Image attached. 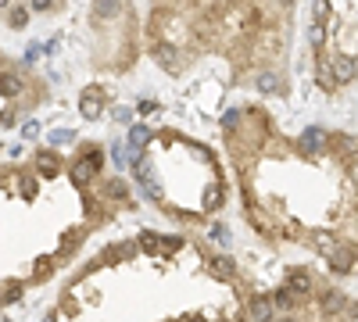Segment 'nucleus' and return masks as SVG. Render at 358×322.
Segmentation results:
<instances>
[{"label": "nucleus", "mask_w": 358, "mask_h": 322, "mask_svg": "<svg viewBox=\"0 0 358 322\" xmlns=\"http://www.w3.org/2000/svg\"><path fill=\"white\" fill-rule=\"evenodd\" d=\"M344 301H348V298H341V294H334V290H330V294L322 298V308L330 312V315H337V312H344Z\"/></svg>", "instance_id": "obj_6"}, {"label": "nucleus", "mask_w": 358, "mask_h": 322, "mask_svg": "<svg viewBox=\"0 0 358 322\" xmlns=\"http://www.w3.org/2000/svg\"><path fill=\"white\" fill-rule=\"evenodd\" d=\"M290 8L294 0H151L147 54L165 72H183L201 54H219L241 82L276 94Z\"/></svg>", "instance_id": "obj_1"}, {"label": "nucleus", "mask_w": 358, "mask_h": 322, "mask_svg": "<svg viewBox=\"0 0 358 322\" xmlns=\"http://www.w3.org/2000/svg\"><path fill=\"white\" fill-rule=\"evenodd\" d=\"M208 265H212L215 276H233V261L222 258V254H212V258H208Z\"/></svg>", "instance_id": "obj_5"}, {"label": "nucleus", "mask_w": 358, "mask_h": 322, "mask_svg": "<svg viewBox=\"0 0 358 322\" xmlns=\"http://www.w3.org/2000/svg\"><path fill=\"white\" fill-rule=\"evenodd\" d=\"M248 315H251V322H268V319H273V301H268V298H251Z\"/></svg>", "instance_id": "obj_2"}, {"label": "nucleus", "mask_w": 358, "mask_h": 322, "mask_svg": "<svg viewBox=\"0 0 358 322\" xmlns=\"http://www.w3.org/2000/svg\"><path fill=\"white\" fill-rule=\"evenodd\" d=\"M43 322H54V319H43Z\"/></svg>", "instance_id": "obj_8"}, {"label": "nucleus", "mask_w": 358, "mask_h": 322, "mask_svg": "<svg viewBox=\"0 0 358 322\" xmlns=\"http://www.w3.org/2000/svg\"><path fill=\"white\" fill-rule=\"evenodd\" d=\"M294 301H297V294H294L290 286H283V290H276V294H273V308H280V312H283V308L290 312V308H294Z\"/></svg>", "instance_id": "obj_4"}, {"label": "nucleus", "mask_w": 358, "mask_h": 322, "mask_svg": "<svg viewBox=\"0 0 358 322\" xmlns=\"http://www.w3.org/2000/svg\"><path fill=\"white\" fill-rule=\"evenodd\" d=\"M287 286L294 290V294H308V290H312V272H305V269H294V272L287 276Z\"/></svg>", "instance_id": "obj_3"}, {"label": "nucleus", "mask_w": 358, "mask_h": 322, "mask_svg": "<svg viewBox=\"0 0 358 322\" xmlns=\"http://www.w3.org/2000/svg\"><path fill=\"white\" fill-rule=\"evenodd\" d=\"M280 322H297V319H280Z\"/></svg>", "instance_id": "obj_7"}]
</instances>
